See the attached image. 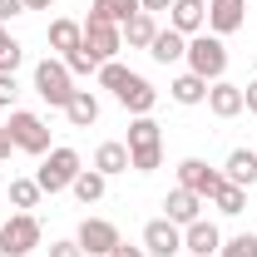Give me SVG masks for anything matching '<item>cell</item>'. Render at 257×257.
Segmentation results:
<instances>
[{
  "label": "cell",
  "instance_id": "obj_1",
  "mask_svg": "<svg viewBox=\"0 0 257 257\" xmlns=\"http://www.w3.org/2000/svg\"><path fill=\"white\" fill-rule=\"evenodd\" d=\"M99 84L114 89V99L124 104L134 119H139V114H154V104H159V89H154L144 74H128L119 60H104V64H99Z\"/></svg>",
  "mask_w": 257,
  "mask_h": 257
},
{
  "label": "cell",
  "instance_id": "obj_2",
  "mask_svg": "<svg viewBox=\"0 0 257 257\" xmlns=\"http://www.w3.org/2000/svg\"><path fill=\"white\" fill-rule=\"evenodd\" d=\"M159 163H163V134L149 114H139L128 124V168L134 173H154Z\"/></svg>",
  "mask_w": 257,
  "mask_h": 257
},
{
  "label": "cell",
  "instance_id": "obj_3",
  "mask_svg": "<svg viewBox=\"0 0 257 257\" xmlns=\"http://www.w3.org/2000/svg\"><path fill=\"white\" fill-rule=\"evenodd\" d=\"M183 60H188V69H193V74H203L208 84L223 79V74H227V45H223V35H213V30H208V35H193Z\"/></svg>",
  "mask_w": 257,
  "mask_h": 257
},
{
  "label": "cell",
  "instance_id": "obj_4",
  "mask_svg": "<svg viewBox=\"0 0 257 257\" xmlns=\"http://www.w3.org/2000/svg\"><path fill=\"white\" fill-rule=\"evenodd\" d=\"M10 139H15V149L20 154H35V159H45L50 154V124L40 119V114H30V109H10Z\"/></svg>",
  "mask_w": 257,
  "mask_h": 257
},
{
  "label": "cell",
  "instance_id": "obj_5",
  "mask_svg": "<svg viewBox=\"0 0 257 257\" xmlns=\"http://www.w3.org/2000/svg\"><path fill=\"white\" fill-rule=\"evenodd\" d=\"M35 94L45 99L50 109H64L74 94V74L64 69V60H40L35 64Z\"/></svg>",
  "mask_w": 257,
  "mask_h": 257
},
{
  "label": "cell",
  "instance_id": "obj_6",
  "mask_svg": "<svg viewBox=\"0 0 257 257\" xmlns=\"http://www.w3.org/2000/svg\"><path fill=\"white\" fill-rule=\"evenodd\" d=\"M40 247V218L35 213H10L0 227V257H30Z\"/></svg>",
  "mask_w": 257,
  "mask_h": 257
},
{
  "label": "cell",
  "instance_id": "obj_7",
  "mask_svg": "<svg viewBox=\"0 0 257 257\" xmlns=\"http://www.w3.org/2000/svg\"><path fill=\"white\" fill-rule=\"evenodd\" d=\"M79 168H84V163H79L74 149H50L45 163H40V173H35V183H40L45 193H64L74 178H79Z\"/></svg>",
  "mask_w": 257,
  "mask_h": 257
},
{
  "label": "cell",
  "instance_id": "obj_8",
  "mask_svg": "<svg viewBox=\"0 0 257 257\" xmlns=\"http://www.w3.org/2000/svg\"><path fill=\"white\" fill-rule=\"evenodd\" d=\"M84 50H89L99 64L114 60V55L124 50V30H119V25H109V20H99L94 10H89V20H84Z\"/></svg>",
  "mask_w": 257,
  "mask_h": 257
},
{
  "label": "cell",
  "instance_id": "obj_9",
  "mask_svg": "<svg viewBox=\"0 0 257 257\" xmlns=\"http://www.w3.org/2000/svg\"><path fill=\"white\" fill-rule=\"evenodd\" d=\"M74 242L84 247V257H109L124 237H119V227L109 223V218H84L79 232H74Z\"/></svg>",
  "mask_w": 257,
  "mask_h": 257
},
{
  "label": "cell",
  "instance_id": "obj_10",
  "mask_svg": "<svg viewBox=\"0 0 257 257\" xmlns=\"http://www.w3.org/2000/svg\"><path fill=\"white\" fill-rule=\"evenodd\" d=\"M178 188L198 193V198L208 203L213 193L223 188V173H218V168H208V163H203V159H183V163H178Z\"/></svg>",
  "mask_w": 257,
  "mask_h": 257
},
{
  "label": "cell",
  "instance_id": "obj_11",
  "mask_svg": "<svg viewBox=\"0 0 257 257\" xmlns=\"http://www.w3.org/2000/svg\"><path fill=\"white\" fill-rule=\"evenodd\" d=\"M144 252L149 257H178L183 252V227L168 223V218H154L144 227Z\"/></svg>",
  "mask_w": 257,
  "mask_h": 257
},
{
  "label": "cell",
  "instance_id": "obj_12",
  "mask_svg": "<svg viewBox=\"0 0 257 257\" xmlns=\"http://www.w3.org/2000/svg\"><path fill=\"white\" fill-rule=\"evenodd\" d=\"M247 20V0H208V30L213 35H237Z\"/></svg>",
  "mask_w": 257,
  "mask_h": 257
},
{
  "label": "cell",
  "instance_id": "obj_13",
  "mask_svg": "<svg viewBox=\"0 0 257 257\" xmlns=\"http://www.w3.org/2000/svg\"><path fill=\"white\" fill-rule=\"evenodd\" d=\"M168 25L178 35H203V25H208V0H173L168 5Z\"/></svg>",
  "mask_w": 257,
  "mask_h": 257
},
{
  "label": "cell",
  "instance_id": "obj_14",
  "mask_svg": "<svg viewBox=\"0 0 257 257\" xmlns=\"http://www.w3.org/2000/svg\"><path fill=\"white\" fill-rule=\"evenodd\" d=\"M218 247H223V232H218V223L198 218V223L183 227V252H193V257H218Z\"/></svg>",
  "mask_w": 257,
  "mask_h": 257
},
{
  "label": "cell",
  "instance_id": "obj_15",
  "mask_svg": "<svg viewBox=\"0 0 257 257\" xmlns=\"http://www.w3.org/2000/svg\"><path fill=\"white\" fill-rule=\"evenodd\" d=\"M163 208H168L163 218H168V223H178V227H188V223H198V218H203V198H198V193H188V188H173L168 198H163Z\"/></svg>",
  "mask_w": 257,
  "mask_h": 257
},
{
  "label": "cell",
  "instance_id": "obj_16",
  "mask_svg": "<svg viewBox=\"0 0 257 257\" xmlns=\"http://www.w3.org/2000/svg\"><path fill=\"white\" fill-rule=\"evenodd\" d=\"M208 109H213L218 119H237V114H242V84L213 79V84H208Z\"/></svg>",
  "mask_w": 257,
  "mask_h": 257
},
{
  "label": "cell",
  "instance_id": "obj_17",
  "mask_svg": "<svg viewBox=\"0 0 257 257\" xmlns=\"http://www.w3.org/2000/svg\"><path fill=\"white\" fill-rule=\"evenodd\" d=\"M223 178L237 183V188H252V183H257V154H252V149H232L227 163H223Z\"/></svg>",
  "mask_w": 257,
  "mask_h": 257
},
{
  "label": "cell",
  "instance_id": "obj_18",
  "mask_svg": "<svg viewBox=\"0 0 257 257\" xmlns=\"http://www.w3.org/2000/svg\"><path fill=\"white\" fill-rule=\"evenodd\" d=\"M149 55H154L159 64H178L183 55H188V35H178L173 25H168V30H159V35H154V45H149Z\"/></svg>",
  "mask_w": 257,
  "mask_h": 257
},
{
  "label": "cell",
  "instance_id": "obj_19",
  "mask_svg": "<svg viewBox=\"0 0 257 257\" xmlns=\"http://www.w3.org/2000/svg\"><path fill=\"white\" fill-rule=\"evenodd\" d=\"M168 94H173V104H183V109H193V104H208V79L203 74H178L173 84H168Z\"/></svg>",
  "mask_w": 257,
  "mask_h": 257
},
{
  "label": "cell",
  "instance_id": "obj_20",
  "mask_svg": "<svg viewBox=\"0 0 257 257\" xmlns=\"http://www.w3.org/2000/svg\"><path fill=\"white\" fill-rule=\"evenodd\" d=\"M45 40H50V50H60V55H69V50H79L84 45V25L79 20H50V30H45Z\"/></svg>",
  "mask_w": 257,
  "mask_h": 257
},
{
  "label": "cell",
  "instance_id": "obj_21",
  "mask_svg": "<svg viewBox=\"0 0 257 257\" xmlns=\"http://www.w3.org/2000/svg\"><path fill=\"white\" fill-rule=\"evenodd\" d=\"M64 119H69L74 128H89V124L99 119V99L89 94V89H74V94H69V104H64Z\"/></svg>",
  "mask_w": 257,
  "mask_h": 257
},
{
  "label": "cell",
  "instance_id": "obj_22",
  "mask_svg": "<svg viewBox=\"0 0 257 257\" xmlns=\"http://www.w3.org/2000/svg\"><path fill=\"white\" fill-rule=\"evenodd\" d=\"M94 168L104 173V178H114V173H128V144H99L94 149Z\"/></svg>",
  "mask_w": 257,
  "mask_h": 257
},
{
  "label": "cell",
  "instance_id": "obj_23",
  "mask_svg": "<svg viewBox=\"0 0 257 257\" xmlns=\"http://www.w3.org/2000/svg\"><path fill=\"white\" fill-rule=\"evenodd\" d=\"M89 10H94L99 20H109V25H119V30H124V25L144 10V5H139V0H94Z\"/></svg>",
  "mask_w": 257,
  "mask_h": 257
},
{
  "label": "cell",
  "instance_id": "obj_24",
  "mask_svg": "<svg viewBox=\"0 0 257 257\" xmlns=\"http://www.w3.org/2000/svg\"><path fill=\"white\" fill-rule=\"evenodd\" d=\"M154 35H159L154 15H149V10H139V15L124 25V45H128V50H149V45H154Z\"/></svg>",
  "mask_w": 257,
  "mask_h": 257
},
{
  "label": "cell",
  "instance_id": "obj_25",
  "mask_svg": "<svg viewBox=\"0 0 257 257\" xmlns=\"http://www.w3.org/2000/svg\"><path fill=\"white\" fill-rule=\"evenodd\" d=\"M69 188H74V198H79V203L89 208V203H99V198H104V188H109V178H104L99 168H79V178H74Z\"/></svg>",
  "mask_w": 257,
  "mask_h": 257
},
{
  "label": "cell",
  "instance_id": "obj_26",
  "mask_svg": "<svg viewBox=\"0 0 257 257\" xmlns=\"http://www.w3.org/2000/svg\"><path fill=\"white\" fill-rule=\"evenodd\" d=\"M213 208L227 213V218H237V213L247 208V188H237V183H227V178H223V188L213 193Z\"/></svg>",
  "mask_w": 257,
  "mask_h": 257
},
{
  "label": "cell",
  "instance_id": "obj_27",
  "mask_svg": "<svg viewBox=\"0 0 257 257\" xmlns=\"http://www.w3.org/2000/svg\"><path fill=\"white\" fill-rule=\"evenodd\" d=\"M20 60H25V45L5 30V25H0V74H15V69H20Z\"/></svg>",
  "mask_w": 257,
  "mask_h": 257
},
{
  "label": "cell",
  "instance_id": "obj_28",
  "mask_svg": "<svg viewBox=\"0 0 257 257\" xmlns=\"http://www.w3.org/2000/svg\"><path fill=\"white\" fill-rule=\"evenodd\" d=\"M40 183H35V178H10V203H15V208H20V213H30L35 203H40Z\"/></svg>",
  "mask_w": 257,
  "mask_h": 257
},
{
  "label": "cell",
  "instance_id": "obj_29",
  "mask_svg": "<svg viewBox=\"0 0 257 257\" xmlns=\"http://www.w3.org/2000/svg\"><path fill=\"white\" fill-rule=\"evenodd\" d=\"M60 60H64V69H69L74 79H79V74H99V60L84 50V45H79V50H69V55H60Z\"/></svg>",
  "mask_w": 257,
  "mask_h": 257
},
{
  "label": "cell",
  "instance_id": "obj_30",
  "mask_svg": "<svg viewBox=\"0 0 257 257\" xmlns=\"http://www.w3.org/2000/svg\"><path fill=\"white\" fill-rule=\"evenodd\" d=\"M218 257H257V232H237V237H227Z\"/></svg>",
  "mask_w": 257,
  "mask_h": 257
},
{
  "label": "cell",
  "instance_id": "obj_31",
  "mask_svg": "<svg viewBox=\"0 0 257 257\" xmlns=\"http://www.w3.org/2000/svg\"><path fill=\"white\" fill-rule=\"evenodd\" d=\"M50 257H84V247L74 237H60V242H50Z\"/></svg>",
  "mask_w": 257,
  "mask_h": 257
},
{
  "label": "cell",
  "instance_id": "obj_32",
  "mask_svg": "<svg viewBox=\"0 0 257 257\" xmlns=\"http://www.w3.org/2000/svg\"><path fill=\"white\" fill-rule=\"evenodd\" d=\"M15 94H20V89H15V74H0V109L15 104Z\"/></svg>",
  "mask_w": 257,
  "mask_h": 257
},
{
  "label": "cell",
  "instance_id": "obj_33",
  "mask_svg": "<svg viewBox=\"0 0 257 257\" xmlns=\"http://www.w3.org/2000/svg\"><path fill=\"white\" fill-rule=\"evenodd\" d=\"M15 15H25V0H0V25L15 20Z\"/></svg>",
  "mask_w": 257,
  "mask_h": 257
},
{
  "label": "cell",
  "instance_id": "obj_34",
  "mask_svg": "<svg viewBox=\"0 0 257 257\" xmlns=\"http://www.w3.org/2000/svg\"><path fill=\"white\" fill-rule=\"evenodd\" d=\"M242 109L257 114V79H252V84H242Z\"/></svg>",
  "mask_w": 257,
  "mask_h": 257
},
{
  "label": "cell",
  "instance_id": "obj_35",
  "mask_svg": "<svg viewBox=\"0 0 257 257\" xmlns=\"http://www.w3.org/2000/svg\"><path fill=\"white\" fill-rule=\"evenodd\" d=\"M109 257H149V252H144V247H134V242H119Z\"/></svg>",
  "mask_w": 257,
  "mask_h": 257
},
{
  "label": "cell",
  "instance_id": "obj_36",
  "mask_svg": "<svg viewBox=\"0 0 257 257\" xmlns=\"http://www.w3.org/2000/svg\"><path fill=\"white\" fill-rule=\"evenodd\" d=\"M10 149H15V139H10V128L0 124V159H10Z\"/></svg>",
  "mask_w": 257,
  "mask_h": 257
},
{
  "label": "cell",
  "instance_id": "obj_37",
  "mask_svg": "<svg viewBox=\"0 0 257 257\" xmlns=\"http://www.w3.org/2000/svg\"><path fill=\"white\" fill-rule=\"evenodd\" d=\"M139 5H144L149 15H159V10H168V5H173V0H139Z\"/></svg>",
  "mask_w": 257,
  "mask_h": 257
},
{
  "label": "cell",
  "instance_id": "obj_38",
  "mask_svg": "<svg viewBox=\"0 0 257 257\" xmlns=\"http://www.w3.org/2000/svg\"><path fill=\"white\" fill-rule=\"evenodd\" d=\"M55 0H25V10H50Z\"/></svg>",
  "mask_w": 257,
  "mask_h": 257
}]
</instances>
